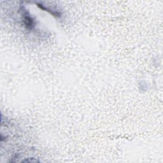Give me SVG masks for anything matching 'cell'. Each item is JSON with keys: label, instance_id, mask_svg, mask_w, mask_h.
<instances>
[{"label": "cell", "instance_id": "cell-1", "mask_svg": "<svg viewBox=\"0 0 163 163\" xmlns=\"http://www.w3.org/2000/svg\"><path fill=\"white\" fill-rule=\"evenodd\" d=\"M24 21L27 27L31 29L33 27V20L29 15H27L26 14L24 15Z\"/></svg>", "mask_w": 163, "mask_h": 163}]
</instances>
